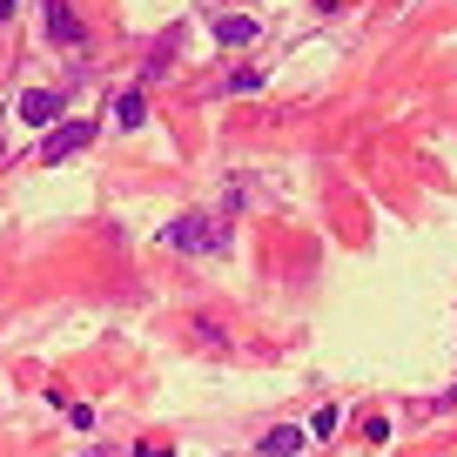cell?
<instances>
[{
    "label": "cell",
    "instance_id": "obj_1",
    "mask_svg": "<svg viewBox=\"0 0 457 457\" xmlns=\"http://www.w3.org/2000/svg\"><path fill=\"white\" fill-rule=\"evenodd\" d=\"M162 243L188 249V256H215V249H228V222L222 215H182V222L162 228Z\"/></svg>",
    "mask_w": 457,
    "mask_h": 457
},
{
    "label": "cell",
    "instance_id": "obj_2",
    "mask_svg": "<svg viewBox=\"0 0 457 457\" xmlns=\"http://www.w3.org/2000/svg\"><path fill=\"white\" fill-rule=\"evenodd\" d=\"M61 108H68L61 87H28V95L14 101V114L28 121V129H61Z\"/></svg>",
    "mask_w": 457,
    "mask_h": 457
},
{
    "label": "cell",
    "instance_id": "obj_3",
    "mask_svg": "<svg viewBox=\"0 0 457 457\" xmlns=\"http://www.w3.org/2000/svg\"><path fill=\"white\" fill-rule=\"evenodd\" d=\"M41 21H47V41H54V47H68V54H74V47H81V41H87V28H81V14H74L68 0H41Z\"/></svg>",
    "mask_w": 457,
    "mask_h": 457
},
{
    "label": "cell",
    "instance_id": "obj_4",
    "mask_svg": "<svg viewBox=\"0 0 457 457\" xmlns=\"http://www.w3.org/2000/svg\"><path fill=\"white\" fill-rule=\"evenodd\" d=\"M87 142H95V121H61V129L41 135V162L54 169V162H68L74 148H87Z\"/></svg>",
    "mask_w": 457,
    "mask_h": 457
},
{
    "label": "cell",
    "instance_id": "obj_5",
    "mask_svg": "<svg viewBox=\"0 0 457 457\" xmlns=\"http://www.w3.org/2000/svg\"><path fill=\"white\" fill-rule=\"evenodd\" d=\"M215 41H222V47H256L262 28H256L249 14H222V21H215Z\"/></svg>",
    "mask_w": 457,
    "mask_h": 457
},
{
    "label": "cell",
    "instance_id": "obj_6",
    "mask_svg": "<svg viewBox=\"0 0 457 457\" xmlns=\"http://www.w3.org/2000/svg\"><path fill=\"white\" fill-rule=\"evenodd\" d=\"M303 437H310V424H276V430H262V457H296Z\"/></svg>",
    "mask_w": 457,
    "mask_h": 457
},
{
    "label": "cell",
    "instance_id": "obj_7",
    "mask_svg": "<svg viewBox=\"0 0 457 457\" xmlns=\"http://www.w3.org/2000/svg\"><path fill=\"white\" fill-rule=\"evenodd\" d=\"M114 121H121V129H142V121H148V101L142 95H121V101H114Z\"/></svg>",
    "mask_w": 457,
    "mask_h": 457
},
{
    "label": "cell",
    "instance_id": "obj_8",
    "mask_svg": "<svg viewBox=\"0 0 457 457\" xmlns=\"http://www.w3.org/2000/svg\"><path fill=\"white\" fill-rule=\"evenodd\" d=\"M228 95H262V68H243V74H228Z\"/></svg>",
    "mask_w": 457,
    "mask_h": 457
}]
</instances>
